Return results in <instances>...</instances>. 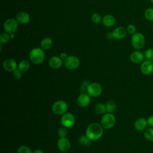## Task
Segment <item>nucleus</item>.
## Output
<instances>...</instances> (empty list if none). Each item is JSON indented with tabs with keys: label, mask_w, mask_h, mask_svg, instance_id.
Listing matches in <instances>:
<instances>
[{
	"label": "nucleus",
	"mask_w": 153,
	"mask_h": 153,
	"mask_svg": "<svg viewBox=\"0 0 153 153\" xmlns=\"http://www.w3.org/2000/svg\"><path fill=\"white\" fill-rule=\"evenodd\" d=\"M87 92L91 97H98L102 92V85L98 82L90 83L87 87Z\"/></svg>",
	"instance_id": "6"
},
{
	"label": "nucleus",
	"mask_w": 153,
	"mask_h": 153,
	"mask_svg": "<svg viewBox=\"0 0 153 153\" xmlns=\"http://www.w3.org/2000/svg\"><path fill=\"white\" fill-rule=\"evenodd\" d=\"M57 134L60 137H65L67 134V130L66 129V127H60L57 130Z\"/></svg>",
	"instance_id": "31"
},
{
	"label": "nucleus",
	"mask_w": 153,
	"mask_h": 153,
	"mask_svg": "<svg viewBox=\"0 0 153 153\" xmlns=\"http://www.w3.org/2000/svg\"><path fill=\"white\" fill-rule=\"evenodd\" d=\"M90 97L89 94L85 93H81L77 98L78 105L81 108H85L90 104Z\"/></svg>",
	"instance_id": "12"
},
{
	"label": "nucleus",
	"mask_w": 153,
	"mask_h": 153,
	"mask_svg": "<svg viewBox=\"0 0 153 153\" xmlns=\"http://www.w3.org/2000/svg\"><path fill=\"white\" fill-rule=\"evenodd\" d=\"M17 153H33L30 148L26 145H22L17 149Z\"/></svg>",
	"instance_id": "27"
},
{
	"label": "nucleus",
	"mask_w": 153,
	"mask_h": 153,
	"mask_svg": "<svg viewBox=\"0 0 153 153\" xmlns=\"http://www.w3.org/2000/svg\"><path fill=\"white\" fill-rule=\"evenodd\" d=\"M152 30H153V23H152Z\"/></svg>",
	"instance_id": "38"
},
{
	"label": "nucleus",
	"mask_w": 153,
	"mask_h": 153,
	"mask_svg": "<svg viewBox=\"0 0 153 153\" xmlns=\"http://www.w3.org/2000/svg\"><path fill=\"white\" fill-rule=\"evenodd\" d=\"M127 33V29L123 26H118L116 27L112 32V37L116 39H121L124 38Z\"/></svg>",
	"instance_id": "13"
},
{
	"label": "nucleus",
	"mask_w": 153,
	"mask_h": 153,
	"mask_svg": "<svg viewBox=\"0 0 153 153\" xmlns=\"http://www.w3.org/2000/svg\"><path fill=\"white\" fill-rule=\"evenodd\" d=\"M91 140L86 135L81 136L78 139L79 143L83 146H89L91 143Z\"/></svg>",
	"instance_id": "21"
},
{
	"label": "nucleus",
	"mask_w": 153,
	"mask_h": 153,
	"mask_svg": "<svg viewBox=\"0 0 153 153\" xmlns=\"http://www.w3.org/2000/svg\"><path fill=\"white\" fill-rule=\"evenodd\" d=\"M148 126L147 120L143 117L137 119L134 123V127L137 131H144Z\"/></svg>",
	"instance_id": "16"
},
{
	"label": "nucleus",
	"mask_w": 153,
	"mask_h": 153,
	"mask_svg": "<svg viewBox=\"0 0 153 153\" xmlns=\"http://www.w3.org/2000/svg\"><path fill=\"white\" fill-rule=\"evenodd\" d=\"M144 137L149 142H153V127L146 128L143 133Z\"/></svg>",
	"instance_id": "22"
},
{
	"label": "nucleus",
	"mask_w": 153,
	"mask_h": 153,
	"mask_svg": "<svg viewBox=\"0 0 153 153\" xmlns=\"http://www.w3.org/2000/svg\"><path fill=\"white\" fill-rule=\"evenodd\" d=\"M144 57L146 60H151L153 59V48H149L146 49L144 53Z\"/></svg>",
	"instance_id": "29"
},
{
	"label": "nucleus",
	"mask_w": 153,
	"mask_h": 153,
	"mask_svg": "<svg viewBox=\"0 0 153 153\" xmlns=\"http://www.w3.org/2000/svg\"><path fill=\"white\" fill-rule=\"evenodd\" d=\"M60 121L63 127L66 128H70L74 125L75 119L73 114L69 112H66L62 115Z\"/></svg>",
	"instance_id": "9"
},
{
	"label": "nucleus",
	"mask_w": 153,
	"mask_h": 153,
	"mask_svg": "<svg viewBox=\"0 0 153 153\" xmlns=\"http://www.w3.org/2000/svg\"><path fill=\"white\" fill-rule=\"evenodd\" d=\"M48 64L52 69H59L62 65V60L60 57L57 56H53L50 59Z\"/></svg>",
	"instance_id": "17"
},
{
	"label": "nucleus",
	"mask_w": 153,
	"mask_h": 153,
	"mask_svg": "<svg viewBox=\"0 0 153 153\" xmlns=\"http://www.w3.org/2000/svg\"><path fill=\"white\" fill-rule=\"evenodd\" d=\"M129 58L132 63L137 64L142 62L145 57L144 54H143L142 52H140L139 50H136L133 51L130 54Z\"/></svg>",
	"instance_id": "14"
},
{
	"label": "nucleus",
	"mask_w": 153,
	"mask_h": 153,
	"mask_svg": "<svg viewBox=\"0 0 153 153\" xmlns=\"http://www.w3.org/2000/svg\"><path fill=\"white\" fill-rule=\"evenodd\" d=\"M30 67L29 62L26 60H22L18 65L17 68L21 71L22 72H26L27 71Z\"/></svg>",
	"instance_id": "23"
},
{
	"label": "nucleus",
	"mask_w": 153,
	"mask_h": 153,
	"mask_svg": "<svg viewBox=\"0 0 153 153\" xmlns=\"http://www.w3.org/2000/svg\"><path fill=\"white\" fill-rule=\"evenodd\" d=\"M58 149L62 152H67L71 149V143L68 139L65 137H60L57 143Z\"/></svg>",
	"instance_id": "10"
},
{
	"label": "nucleus",
	"mask_w": 153,
	"mask_h": 153,
	"mask_svg": "<svg viewBox=\"0 0 153 153\" xmlns=\"http://www.w3.org/2000/svg\"><path fill=\"white\" fill-rule=\"evenodd\" d=\"M33 153H44V152H43V151H42L41 149H35V150L33 152Z\"/></svg>",
	"instance_id": "36"
},
{
	"label": "nucleus",
	"mask_w": 153,
	"mask_h": 153,
	"mask_svg": "<svg viewBox=\"0 0 153 153\" xmlns=\"http://www.w3.org/2000/svg\"><path fill=\"white\" fill-rule=\"evenodd\" d=\"M145 1H147V0H145Z\"/></svg>",
	"instance_id": "40"
},
{
	"label": "nucleus",
	"mask_w": 153,
	"mask_h": 153,
	"mask_svg": "<svg viewBox=\"0 0 153 153\" xmlns=\"http://www.w3.org/2000/svg\"><path fill=\"white\" fill-rule=\"evenodd\" d=\"M53 45V41L49 38L47 37L44 38L41 42V47L43 50H48Z\"/></svg>",
	"instance_id": "20"
},
{
	"label": "nucleus",
	"mask_w": 153,
	"mask_h": 153,
	"mask_svg": "<svg viewBox=\"0 0 153 153\" xmlns=\"http://www.w3.org/2000/svg\"><path fill=\"white\" fill-rule=\"evenodd\" d=\"M11 153H13V152H11Z\"/></svg>",
	"instance_id": "41"
},
{
	"label": "nucleus",
	"mask_w": 153,
	"mask_h": 153,
	"mask_svg": "<svg viewBox=\"0 0 153 153\" xmlns=\"http://www.w3.org/2000/svg\"><path fill=\"white\" fill-rule=\"evenodd\" d=\"M151 61H152V63H153V59H152V60H151Z\"/></svg>",
	"instance_id": "39"
},
{
	"label": "nucleus",
	"mask_w": 153,
	"mask_h": 153,
	"mask_svg": "<svg viewBox=\"0 0 153 153\" xmlns=\"http://www.w3.org/2000/svg\"><path fill=\"white\" fill-rule=\"evenodd\" d=\"M145 43V37L140 32H136L131 35V44L136 50H139L142 48Z\"/></svg>",
	"instance_id": "3"
},
{
	"label": "nucleus",
	"mask_w": 153,
	"mask_h": 153,
	"mask_svg": "<svg viewBox=\"0 0 153 153\" xmlns=\"http://www.w3.org/2000/svg\"><path fill=\"white\" fill-rule=\"evenodd\" d=\"M67 54L66 53H62L60 54V58L62 59H65L66 57H67Z\"/></svg>",
	"instance_id": "35"
},
{
	"label": "nucleus",
	"mask_w": 153,
	"mask_h": 153,
	"mask_svg": "<svg viewBox=\"0 0 153 153\" xmlns=\"http://www.w3.org/2000/svg\"><path fill=\"white\" fill-rule=\"evenodd\" d=\"M106 112L109 113H112L114 112L116 110L117 108V105L115 102L113 100H109L106 102Z\"/></svg>",
	"instance_id": "24"
},
{
	"label": "nucleus",
	"mask_w": 153,
	"mask_h": 153,
	"mask_svg": "<svg viewBox=\"0 0 153 153\" xmlns=\"http://www.w3.org/2000/svg\"><path fill=\"white\" fill-rule=\"evenodd\" d=\"M68 109L67 103L64 100H57L52 106L53 112L57 115H63Z\"/></svg>",
	"instance_id": "5"
},
{
	"label": "nucleus",
	"mask_w": 153,
	"mask_h": 153,
	"mask_svg": "<svg viewBox=\"0 0 153 153\" xmlns=\"http://www.w3.org/2000/svg\"><path fill=\"white\" fill-rule=\"evenodd\" d=\"M102 18L99 13H94L91 16V20L94 23H99L101 21Z\"/></svg>",
	"instance_id": "33"
},
{
	"label": "nucleus",
	"mask_w": 153,
	"mask_h": 153,
	"mask_svg": "<svg viewBox=\"0 0 153 153\" xmlns=\"http://www.w3.org/2000/svg\"><path fill=\"white\" fill-rule=\"evenodd\" d=\"M127 33L131 35H133L136 32V27L133 24H130L127 26Z\"/></svg>",
	"instance_id": "30"
},
{
	"label": "nucleus",
	"mask_w": 153,
	"mask_h": 153,
	"mask_svg": "<svg viewBox=\"0 0 153 153\" xmlns=\"http://www.w3.org/2000/svg\"><path fill=\"white\" fill-rule=\"evenodd\" d=\"M144 16L147 20L153 22V8H146L144 11Z\"/></svg>",
	"instance_id": "26"
},
{
	"label": "nucleus",
	"mask_w": 153,
	"mask_h": 153,
	"mask_svg": "<svg viewBox=\"0 0 153 153\" xmlns=\"http://www.w3.org/2000/svg\"><path fill=\"white\" fill-rule=\"evenodd\" d=\"M116 122V118L112 113H106L103 115L101 119L100 124L103 128L110 129L114 127Z\"/></svg>",
	"instance_id": "4"
},
{
	"label": "nucleus",
	"mask_w": 153,
	"mask_h": 153,
	"mask_svg": "<svg viewBox=\"0 0 153 153\" xmlns=\"http://www.w3.org/2000/svg\"><path fill=\"white\" fill-rule=\"evenodd\" d=\"M2 66L4 69L8 72H13L17 68L16 62L13 59H7L3 62Z\"/></svg>",
	"instance_id": "15"
},
{
	"label": "nucleus",
	"mask_w": 153,
	"mask_h": 153,
	"mask_svg": "<svg viewBox=\"0 0 153 153\" xmlns=\"http://www.w3.org/2000/svg\"><path fill=\"white\" fill-rule=\"evenodd\" d=\"M18 28V23L13 18H10L7 19L4 24V30L8 33L11 34L14 33Z\"/></svg>",
	"instance_id": "8"
},
{
	"label": "nucleus",
	"mask_w": 153,
	"mask_h": 153,
	"mask_svg": "<svg viewBox=\"0 0 153 153\" xmlns=\"http://www.w3.org/2000/svg\"><path fill=\"white\" fill-rule=\"evenodd\" d=\"M102 22L104 26L106 27H111L115 23V19L113 16L107 14L103 17Z\"/></svg>",
	"instance_id": "19"
},
{
	"label": "nucleus",
	"mask_w": 153,
	"mask_h": 153,
	"mask_svg": "<svg viewBox=\"0 0 153 153\" xmlns=\"http://www.w3.org/2000/svg\"><path fill=\"white\" fill-rule=\"evenodd\" d=\"M10 35H8L7 32H2L0 35V42L2 44H5L8 42L10 38Z\"/></svg>",
	"instance_id": "28"
},
{
	"label": "nucleus",
	"mask_w": 153,
	"mask_h": 153,
	"mask_svg": "<svg viewBox=\"0 0 153 153\" xmlns=\"http://www.w3.org/2000/svg\"><path fill=\"white\" fill-rule=\"evenodd\" d=\"M80 64L79 59L74 56H68L64 62L65 66L70 70H74L76 69Z\"/></svg>",
	"instance_id": "7"
},
{
	"label": "nucleus",
	"mask_w": 153,
	"mask_h": 153,
	"mask_svg": "<svg viewBox=\"0 0 153 153\" xmlns=\"http://www.w3.org/2000/svg\"><path fill=\"white\" fill-rule=\"evenodd\" d=\"M13 72V76L16 79H20L22 76V71H20L18 68L15 69Z\"/></svg>",
	"instance_id": "32"
},
{
	"label": "nucleus",
	"mask_w": 153,
	"mask_h": 153,
	"mask_svg": "<svg viewBox=\"0 0 153 153\" xmlns=\"http://www.w3.org/2000/svg\"><path fill=\"white\" fill-rule=\"evenodd\" d=\"M103 133V128L101 124L93 123L87 128L85 135L91 140H96L100 139Z\"/></svg>",
	"instance_id": "1"
},
{
	"label": "nucleus",
	"mask_w": 153,
	"mask_h": 153,
	"mask_svg": "<svg viewBox=\"0 0 153 153\" xmlns=\"http://www.w3.org/2000/svg\"><path fill=\"white\" fill-rule=\"evenodd\" d=\"M17 21L22 24H26L30 20V16L28 13L26 12H19L16 16Z\"/></svg>",
	"instance_id": "18"
},
{
	"label": "nucleus",
	"mask_w": 153,
	"mask_h": 153,
	"mask_svg": "<svg viewBox=\"0 0 153 153\" xmlns=\"http://www.w3.org/2000/svg\"><path fill=\"white\" fill-rule=\"evenodd\" d=\"M29 58L32 63L36 65L41 64L45 59V53L41 48H33L29 53Z\"/></svg>",
	"instance_id": "2"
},
{
	"label": "nucleus",
	"mask_w": 153,
	"mask_h": 153,
	"mask_svg": "<svg viewBox=\"0 0 153 153\" xmlns=\"http://www.w3.org/2000/svg\"><path fill=\"white\" fill-rule=\"evenodd\" d=\"M140 71L145 75H149L153 72V63L151 60H146L140 65Z\"/></svg>",
	"instance_id": "11"
},
{
	"label": "nucleus",
	"mask_w": 153,
	"mask_h": 153,
	"mask_svg": "<svg viewBox=\"0 0 153 153\" xmlns=\"http://www.w3.org/2000/svg\"><path fill=\"white\" fill-rule=\"evenodd\" d=\"M96 112L99 114H105L106 111V106L103 103H97L94 107Z\"/></svg>",
	"instance_id": "25"
},
{
	"label": "nucleus",
	"mask_w": 153,
	"mask_h": 153,
	"mask_svg": "<svg viewBox=\"0 0 153 153\" xmlns=\"http://www.w3.org/2000/svg\"><path fill=\"white\" fill-rule=\"evenodd\" d=\"M150 1V2L153 4V0H149Z\"/></svg>",
	"instance_id": "37"
},
{
	"label": "nucleus",
	"mask_w": 153,
	"mask_h": 153,
	"mask_svg": "<svg viewBox=\"0 0 153 153\" xmlns=\"http://www.w3.org/2000/svg\"><path fill=\"white\" fill-rule=\"evenodd\" d=\"M147 123H148V126H149V127H153V115H150L148 118Z\"/></svg>",
	"instance_id": "34"
}]
</instances>
